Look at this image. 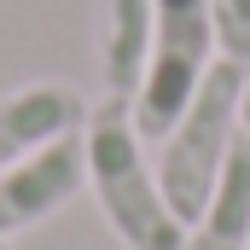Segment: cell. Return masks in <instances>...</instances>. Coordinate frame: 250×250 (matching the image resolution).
I'll use <instances>...</instances> for the list:
<instances>
[{"label": "cell", "instance_id": "obj_10", "mask_svg": "<svg viewBox=\"0 0 250 250\" xmlns=\"http://www.w3.org/2000/svg\"><path fill=\"white\" fill-rule=\"evenodd\" d=\"M0 250H12V245H0Z\"/></svg>", "mask_w": 250, "mask_h": 250}, {"label": "cell", "instance_id": "obj_8", "mask_svg": "<svg viewBox=\"0 0 250 250\" xmlns=\"http://www.w3.org/2000/svg\"><path fill=\"white\" fill-rule=\"evenodd\" d=\"M209 18H215V47H221V59L250 64V0H209Z\"/></svg>", "mask_w": 250, "mask_h": 250}, {"label": "cell", "instance_id": "obj_6", "mask_svg": "<svg viewBox=\"0 0 250 250\" xmlns=\"http://www.w3.org/2000/svg\"><path fill=\"white\" fill-rule=\"evenodd\" d=\"M157 0H99V87L105 99H134L151 53Z\"/></svg>", "mask_w": 250, "mask_h": 250}, {"label": "cell", "instance_id": "obj_9", "mask_svg": "<svg viewBox=\"0 0 250 250\" xmlns=\"http://www.w3.org/2000/svg\"><path fill=\"white\" fill-rule=\"evenodd\" d=\"M239 123H245V134H250V64H245V99H239Z\"/></svg>", "mask_w": 250, "mask_h": 250}, {"label": "cell", "instance_id": "obj_3", "mask_svg": "<svg viewBox=\"0 0 250 250\" xmlns=\"http://www.w3.org/2000/svg\"><path fill=\"white\" fill-rule=\"evenodd\" d=\"M215 59H221V47H215L209 0H157L146 76H140V93L128 99L134 128H140L146 140H163V134L175 128V117L192 105L198 82L209 76Z\"/></svg>", "mask_w": 250, "mask_h": 250}, {"label": "cell", "instance_id": "obj_2", "mask_svg": "<svg viewBox=\"0 0 250 250\" xmlns=\"http://www.w3.org/2000/svg\"><path fill=\"white\" fill-rule=\"evenodd\" d=\"M239 99H245V64L239 59H215L209 76L198 82L192 105L175 117V128L157 140V187L169 198V209L181 221H198V209L209 204V192L227 169L233 140L245 134L239 123Z\"/></svg>", "mask_w": 250, "mask_h": 250}, {"label": "cell", "instance_id": "obj_7", "mask_svg": "<svg viewBox=\"0 0 250 250\" xmlns=\"http://www.w3.org/2000/svg\"><path fill=\"white\" fill-rule=\"evenodd\" d=\"M181 250H250V134L233 140L227 169L209 192V204L198 209V221L187 227Z\"/></svg>", "mask_w": 250, "mask_h": 250}, {"label": "cell", "instance_id": "obj_1", "mask_svg": "<svg viewBox=\"0 0 250 250\" xmlns=\"http://www.w3.org/2000/svg\"><path fill=\"white\" fill-rule=\"evenodd\" d=\"M151 140L134 128L128 99H99L82 123V151H87V192L117 233L123 250H181L187 221L169 209L157 187V163L146 151Z\"/></svg>", "mask_w": 250, "mask_h": 250}, {"label": "cell", "instance_id": "obj_4", "mask_svg": "<svg viewBox=\"0 0 250 250\" xmlns=\"http://www.w3.org/2000/svg\"><path fill=\"white\" fill-rule=\"evenodd\" d=\"M87 192V151H82V134H64L53 146H41L35 157L0 169V245L41 227L47 215H59L64 204Z\"/></svg>", "mask_w": 250, "mask_h": 250}, {"label": "cell", "instance_id": "obj_5", "mask_svg": "<svg viewBox=\"0 0 250 250\" xmlns=\"http://www.w3.org/2000/svg\"><path fill=\"white\" fill-rule=\"evenodd\" d=\"M87 111L93 105L70 82H23V87L0 93V169L35 157L41 146H53L64 134H82Z\"/></svg>", "mask_w": 250, "mask_h": 250}]
</instances>
